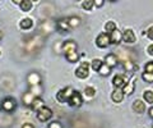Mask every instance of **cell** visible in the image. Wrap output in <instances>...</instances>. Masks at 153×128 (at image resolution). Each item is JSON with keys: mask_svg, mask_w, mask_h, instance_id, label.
<instances>
[{"mask_svg": "<svg viewBox=\"0 0 153 128\" xmlns=\"http://www.w3.org/2000/svg\"><path fill=\"white\" fill-rule=\"evenodd\" d=\"M16 108H17V103L14 99L12 97H7V99H4L3 103H1V109L3 110H5L7 113H12L16 110Z\"/></svg>", "mask_w": 153, "mask_h": 128, "instance_id": "cell-1", "label": "cell"}, {"mask_svg": "<svg viewBox=\"0 0 153 128\" xmlns=\"http://www.w3.org/2000/svg\"><path fill=\"white\" fill-rule=\"evenodd\" d=\"M73 92L74 91H73V88H71V87H66V88H64V90H61V91L57 92L56 99L60 103H65V101H68L70 99V96L73 95Z\"/></svg>", "mask_w": 153, "mask_h": 128, "instance_id": "cell-2", "label": "cell"}, {"mask_svg": "<svg viewBox=\"0 0 153 128\" xmlns=\"http://www.w3.org/2000/svg\"><path fill=\"white\" fill-rule=\"evenodd\" d=\"M52 117V112H51V109L49 108H41L40 110L37 112V118H38V121H41V122H46V121H49L50 118Z\"/></svg>", "mask_w": 153, "mask_h": 128, "instance_id": "cell-3", "label": "cell"}, {"mask_svg": "<svg viewBox=\"0 0 153 128\" xmlns=\"http://www.w3.org/2000/svg\"><path fill=\"white\" fill-rule=\"evenodd\" d=\"M96 44L98 47H107L111 44V40H110V35L108 34H101L98 35L97 40H96Z\"/></svg>", "mask_w": 153, "mask_h": 128, "instance_id": "cell-4", "label": "cell"}, {"mask_svg": "<svg viewBox=\"0 0 153 128\" xmlns=\"http://www.w3.org/2000/svg\"><path fill=\"white\" fill-rule=\"evenodd\" d=\"M68 103H69V105H71V106H80L82 105V103H83L82 95H80L78 91H74L73 95L70 96V99L68 100Z\"/></svg>", "mask_w": 153, "mask_h": 128, "instance_id": "cell-5", "label": "cell"}, {"mask_svg": "<svg viewBox=\"0 0 153 128\" xmlns=\"http://www.w3.org/2000/svg\"><path fill=\"white\" fill-rule=\"evenodd\" d=\"M75 74H76V77H79V78H87L88 74H89L88 64L87 63H82V65H80V67L75 70Z\"/></svg>", "mask_w": 153, "mask_h": 128, "instance_id": "cell-6", "label": "cell"}, {"mask_svg": "<svg viewBox=\"0 0 153 128\" xmlns=\"http://www.w3.org/2000/svg\"><path fill=\"white\" fill-rule=\"evenodd\" d=\"M63 51L65 53V55H69L71 53H74V51H76V44L73 40L66 41L65 44L63 45Z\"/></svg>", "mask_w": 153, "mask_h": 128, "instance_id": "cell-7", "label": "cell"}, {"mask_svg": "<svg viewBox=\"0 0 153 128\" xmlns=\"http://www.w3.org/2000/svg\"><path fill=\"white\" fill-rule=\"evenodd\" d=\"M123 41H125L126 44H134L135 42V35L131 30H125L123 34Z\"/></svg>", "mask_w": 153, "mask_h": 128, "instance_id": "cell-8", "label": "cell"}, {"mask_svg": "<svg viewBox=\"0 0 153 128\" xmlns=\"http://www.w3.org/2000/svg\"><path fill=\"white\" fill-rule=\"evenodd\" d=\"M28 83L31 85V86H38L41 82V77H40V74L36 73V72H32L28 74Z\"/></svg>", "mask_w": 153, "mask_h": 128, "instance_id": "cell-9", "label": "cell"}, {"mask_svg": "<svg viewBox=\"0 0 153 128\" xmlns=\"http://www.w3.org/2000/svg\"><path fill=\"white\" fill-rule=\"evenodd\" d=\"M133 109L138 114H142V113H144V110H146V104L142 100H135L133 103Z\"/></svg>", "mask_w": 153, "mask_h": 128, "instance_id": "cell-10", "label": "cell"}, {"mask_svg": "<svg viewBox=\"0 0 153 128\" xmlns=\"http://www.w3.org/2000/svg\"><path fill=\"white\" fill-rule=\"evenodd\" d=\"M112 83L116 88H120L126 85V79H125V77H123V76H115L112 79Z\"/></svg>", "mask_w": 153, "mask_h": 128, "instance_id": "cell-11", "label": "cell"}, {"mask_svg": "<svg viewBox=\"0 0 153 128\" xmlns=\"http://www.w3.org/2000/svg\"><path fill=\"white\" fill-rule=\"evenodd\" d=\"M105 64H106L107 67H110V68L115 67V65L117 64V58H116V55H115V54H108V55L106 56V59H105Z\"/></svg>", "mask_w": 153, "mask_h": 128, "instance_id": "cell-12", "label": "cell"}, {"mask_svg": "<svg viewBox=\"0 0 153 128\" xmlns=\"http://www.w3.org/2000/svg\"><path fill=\"white\" fill-rule=\"evenodd\" d=\"M111 97H112V100H114L115 103H121L123 99H124V92L121 91L120 88H116V90H115V91L112 92Z\"/></svg>", "mask_w": 153, "mask_h": 128, "instance_id": "cell-13", "label": "cell"}, {"mask_svg": "<svg viewBox=\"0 0 153 128\" xmlns=\"http://www.w3.org/2000/svg\"><path fill=\"white\" fill-rule=\"evenodd\" d=\"M121 39H123V34L117 30H115L111 34V36H110V40H111L112 44H119L121 41Z\"/></svg>", "mask_w": 153, "mask_h": 128, "instance_id": "cell-14", "label": "cell"}, {"mask_svg": "<svg viewBox=\"0 0 153 128\" xmlns=\"http://www.w3.org/2000/svg\"><path fill=\"white\" fill-rule=\"evenodd\" d=\"M35 99H36L35 94H32L31 91H28V92H26L25 95H23V104H25V105H31Z\"/></svg>", "mask_w": 153, "mask_h": 128, "instance_id": "cell-15", "label": "cell"}, {"mask_svg": "<svg viewBox=\"0 0 153 128\" xmlns=\"http://www.w3.org/2000/svg\"><path fill=\"white\" fill-rule=\"evenodd\" d=\"M31 106H32V109L33 110H40L41 108H44L45 105H44V101H42V99H40V97H36L35 100H33V103L31 104Z\"/></svg>", "mask_w": 153, "mask_h": 128, "instance_id": "cell-16", "label": "cell"}, {"mask_svg": "<svg viewBox=\"0 0 153 128\" xmlns=\"http://www.w3.org/2000/svg\"><path fill=\"white\" fill-rule=\"evenodd\" d=\"M56 26H57V28H59L60 32H68V31H69V25H68V22L64 21V19L57 21Z\"/></svg>", "mask_w": 153, "mask_h": 128, "instance_id": "cell-17", "label": "cell"}, {"mask_svg": "<svg viewBox=\"0 0 153 128\" xmlns=\"http://www.w3.org/2000/svg\"><path fill=\"white\" fill-rule=\"evenodd\" d=\"M134 87H135V83H134V81H129L125 86H124V90H123V92L124 94H128V95H130L134 92Z\"/></svg>", "mask_w": 153, "mask_h": 128, "instance_id": "cell-18", "label": "cell"}, {"mask_svg": "<svg viewBox=\"0 0 153 128\" xmlns=\"http://www.w3.org/2000/svg\"><path fill=\"white\" fill-rule=\"evenodd\" d=\"M33 26V22L31 18H25V19L21 21V27L23 30H30V28Z\"/></svg>", "mask_w": 153, "mask_h": 128, "instance_id": "cell-19", "label": "cell"}, {"mask_svg": "<svg viewBox=\"0 0 153 128\" xmlns=\"http://www.w3.org/2000/svg\"><path fill=\"white\" fill-rule=\"evenodd\" d=\"M19 5H21V9L23 12H28V10H31V8H32V1H30V0H23V1L19 3Z\"/></svg>", "mask_w": 153, "mask_h": 128, "instance_id": "cell-20", "label": "cell"}, {"mask_svg": "<svg viewBox=\"0 0 153 128\" xmlns=\"http://www.w3.org/2000/svg\"><path fill=\"white\" fill-rule=\"evenodd\" d=\"M143 97L148 104H153V90H147L143 94Z\"/></svg>", "mask_w": 153, "mask_h": 128, "instance_id": "cell-21", "label": "cell"}, {"mask_svg": "<svg viewBox=\"0 0 153 128\" xmlns=\"http://www.w3.org/2000/svg\"><path fill=\"white\" fill-rule=\"evenodd\" d=\"M102 65H103V63L100 59H93L92 60V69L96 70V72H98L100 68H101Z\"/></svg>", "mask_w": 153, "mask_h": 128, "instance_id": "cell-22", "label": "cell"}, {"mask_svg": "<svg viewBox=\"0 0 153 128\" xmlns=\"http://www.w3.org/2000/svg\"><path fill=\"white\" fill-rule=\"evenodd\" d=\"M66 22H68L69 27H76V26H78L79 23H80V19H79L78 17H71V18H69V19L66 21Z\"/></svg>", "mask_w": 153, "mask_h": 128, "instance_id": "cell-23", "label": "cell"}, {"mask_svg": "<svg viewBox=\"0 0 153 128\" xmlns=\"http://www.w3.org/2000/svg\"><path fill=\"white\" fill-rule=\"evenodd\" d=\"M105 30L107 32H110V34H112V32L116 30V25H115L114 22H107L106 25H105Z\"/></svg>", "mask_w": 153, "mask_h": 128, "instance_id": "cell-24", "label": "cell"}, {"mask_svg": "<svg viewBox=\"0 0 153 128\" xmlns=\"http://www.w3.org/2000/svg\"><path fill=\"white\" fill-rule=\"evenodd\" d=\"M98 72H100V74H101V76H108V74H110V72H111V68L107 67L106 64H103L102 67L100 68Z\"/></svg>", "mask_w": 153, "mask_h": 128, "instance_id": "cell-25", "label": "cell"}, {"mask_svg": "<svg viewBox=\"0 0 153 128\" xmlns=\"http://www.w3.org/2000/svg\"><path fill=\"white\" fill-rule=\"evenodd\" d=\"M66 59H68L70 63H75V61L79 59V55H78V53H76V51H74V53H71V54H69V55H66Z\"/></svg>", "mask_w": 153, "mask_h": 128, "instance_id": "cell-26", "label": "cell"}, {"mask_svg": "<svg viewBox=\"0 0 153 128\" xmlns=\"http://www.w3.org/2000/svg\"><path fill=\"white\" fill-rule=\"evenodd\" d=\"M142 78L144 79L146 82H148V83H153V74L152 73H147V72H144L142 74Z\"/></svg>", "mask_w": 153, "mask_h": 128, "instance_id": "cell-27", "label": "cell"}, {"mask_svg": "<svg viewBox=\"0 0 153 128\" xmlns=\"http://www.w3.org/2000/svg\"><path fill=\"white\" fill-rule=\"evenodd\" d=\"M93 5H94V1H92V0H87V1H83V8L87 9V10H91Z\"/></svg>", "mask_w": 153, "mask_h": 128, "instance_id": "cell-28", "label": "cell"}, {"mask_svg": "<svg viewBox=\"0 0 153 128\" xmlns=\"http://www.w3.org/2000/svg\"><path fill=\"white\" fill-rule=\"evenodd\" d=\"M84 92H85V95H87V96L92 97V96H94V94H96V90H94L93 87H85Z\"/></svg>", "mask_w": 153, "mask_h": 128, "instance_id": "cell-29", "label": "cell"}, {"mask_svg": "<svg viewBox=\"0 0 153 128\" xmlns=\"http://www.w3.org/2000/svg\"><path fill=\"white\" fill-rule=\"evenodd\" d=\"M124 65H125V68L128 69V70H133L134 68V64H133V61H130V60H125L124 61Z\"/></svg>", "mask_w": 153, "mask_h": 128, "instance_id": "cell-30", "label": "cell"}, {"mask_svg": "<svg viewBox=\"0 0 153 128\" xmlns=\"http://www.w3.org/2000/svg\"><path fill=\"white\" fill-rule=\"evenodd\" d=\"M146 72L153 74V61H149V63L146 64Z\"/></svg>", "mask_w": 153, "mask_h": 128, "instance_id": "cell-31", "label": "cell"}, {"mask_svg": "<svg viewBox=\"0 0 153 128\" xmlns=\"http://www.w3.org/2000/svg\"><path fill=\"white\" fill-rule=\"evenodd\" d=\"M49 128H63V127H61V124H60V123L59 122H52V123H50V126H49Z\"/></svg>", "mask_w": 153, "mask_h": 128, "instance_id": "cell-32", "label": "cell"}, {"mask_svg": "<svg viewBox=\"0 0 153 128\" xmlns=\"http://www.w3.org/2000/svg\"><path fill=\"white\" fill-rule=\"evenodd\" d=\"M147 35H148V37H149L151 40H153V26L148 28V31H147Z\"/></svg>", "mask_w": 153, "mask_h": 128, "instance_id": "cell-33", "label": "cell"}, {"mask_svg": "<svg viewBox=\"0 0 153 128\" xmlns=\"http://www.w3.org/2000/svg\"><path fill=\"white\" fill-rule=\"evenodd\" d=\"M147 51H148V54H149V55H153V45H149V46H148Z\"/></svg>", "mask_w": 153, "mask_h": 128, "instance_id": "cell-34", "label": "cell"}, {"mask_svg": "<svg viewBox=\"0 0 153 128\" xmlns=\"http://www.w3.org/2000/svg\"><path fill=\"white\" fill-rule=\"evenodd\" d=\"M94 5L96 7H101V5H103V1H101V0H100V1H94Z\"/></svg>", "mask_w": 153, "mask_h": 128, "instance_id": "cell-35", "label": "cell"}, {"mask_svg": "<svg viewBox=\"0 0 153 128\" xmlns=\"http://www.w3.org/2000/svg\"><path fill=\"white\" fill-rule=\"evenodd\" d=\"M22 128H33V126H32V124H28V123H26V124H23Z\"/></svg>", "mask_w": 153, "mask_h": 128, "instance_id": "cell-36", "label": "cell"}, {"mask_svg": "<svg viewBox=\"0 0 153 128\" xmlns=\"http://www.w3.org/2000/svg\"><path fill=\"white\" fill-rule=\"evenodd\" d=\"M149 115L153 118V108H151V109H149Z\"/></svg>", "mask_w": 153, "mask_h": 128, "instance_id": "cell-37", "label": "cell"}, {"mask_svg": "<svg viewBox=\"0 0 153 128\" xmlns=\"http://www.w3.org/2000/svg\"><path fill=\"white\" fill-rule=\"evenodd\" d=\"M1 37H3V32H1V30H0V40H1Z\"/></svg>", "mask_w": 153, "mask_h": 128, "instance_id": "cell-38", "label": "cell"}]
</instances>
